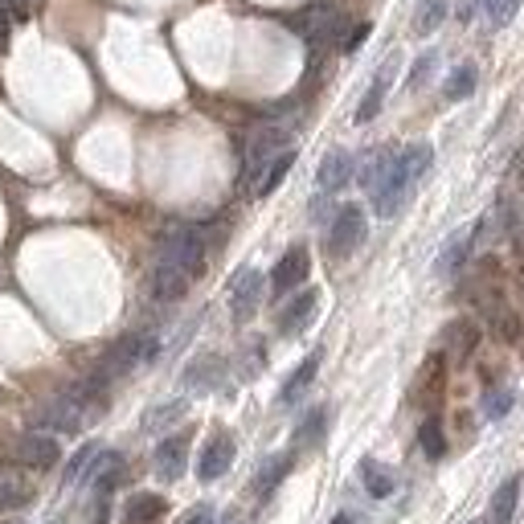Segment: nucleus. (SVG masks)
<instances>
[{"label":"nucleus","instance_id":"4","mask_svg":"<svg viewBox=\"0 0 524 524\" xmlns=\"http://www.w3.org/2000/svg\"><path fill=\"white\" fill-rule=\"evenodd\" d=\"M291 148V140H287V131L283 127H258L254 131V136L246 140V172H242V177L250 181V185H258V177H262V172H267V164L279 156V152H287Z\"/></svg>","mask_w":524,"mask_h":524},{"label":"nucleus","instance_id":"22","mask_svg":"<svg viewBox=\"0 0 524 524\" xmlns=\"http://www.w3.org/2000/svg\"><path fill=\"white\" fill-rule=\"evenodd\" d=\"M287 471H291V455H275V459H267L258 467V475H254V492L258 496H271L283 479H287Z\"/></svg>","mask_w":524,"mask_h":524},{"label":"nucleus","instance_id":"2","mask_svg":"<svg viewBox=\"0 0 524 524\" xmlns=\"http://www.w3.org/2000/svg\"><path fill=\"white\" fill-rule=\"evenodd\" d=\"M156 353H160V340H156V336H148V332H131V336H123L119 344L107 348V357H103V365H99L95 377H99V381L123 377V373H131L136 365H148Z\"/></svg>","mask_w":524,"mask_h":524},{"label":"nucleus","instance_id":"35","mask_svg":"<svg viewBox=\"0 0 524 524\" xmlns=\"http://www.w3.org/2000/svg\"><path fill=\"white\" fill-rule=\"evenodd\" d=\"M33 5H37V0H5V9H9L17 21H25V17L33 13Z\"/></svg>","mask_w":524,"mask_h":524},{"label":"nucleus","instance_id":"36","mask_svg":"<svg viewBox=\"0 0 524 524\" xmlns=\"http://www.w3.org/2000/svg\"><path fill=\"white\" fill-rule=\"evenodd\" d=\"M9 50V9L0 5V54Z\"/></svg>","mask_w":524,"mask_h":524},{"label":"nucleus","instance_id":"33","mask_svg":"<svg viewBox=\"0 0 524 524\" xmlns=\"http://www.w3.org/2000/svg\"><path fill=\"white\" fill-rule=\"evenodd\" d=\"M434 66H439V54H434V50H426V54H422V58L410 66V78H406V86H410V91H418V86H422V82L434 74Z\"/></svg>","mask_w":524,"mask_h":524},{"label":"nucleus","instance_id":"1","mask_svg":"<svg viewBox=\"0 0 524 524\" xmlns=\"http://www.w3.org/2000/svg\"><path fill=\"white\" fill-rule=\"evenodd\" d=\"M205 267V238L201 230L193 226H177L160 238V250H156V267H152V295L172 303L181 299L193 279L201 275Z\"/></svg>","mask_w":524,"mask_h":524},{"label":"nucleus","instance_id":"28","mask_svg":"<svg viewBox=\"0 0 524 524\" xmlns=\"http://www.w3.org/2000/svg\"><path fill=\"white\" fill-rule=\"evenodd\" d=\"M361 479H365V488H369V496H377V500H385L389 492H393V475L377 463V459H365V467H361Z\"/></svg>","mask_w":524,"mask_h":524},{"label":"nucleus","instance_id":"11","mask_svg":"<svg viewBox=\"0 0 524 524\" xmlns=\"http://www.w3.org/2000/svg\"><path fill=\"white\" fill-rule=\"evenodd\" d=\"M316 308H320V291H299L291 303H287V308L279 312V332L283 336H299L303 328H308L312 324V316H316Z\"/></svg>","mask_w":524,"mask_h":524},{"label":"nucleus","instance_id":"18","mask_svg":"<svg viewBox=\"0 0 524 524\" xmlns=\"http://www.w3.org/2000/svg\"><path fill=\"white\" fill-rule=\"evenodd\" d=\"M33 500V484L13 471V467H0V508H25Z\"/></svg>","mask_w":524,"mask_h":524},{"label":"nucleus","instance_id":"40","mask_svg":"<svg viewBox=\"0 0 524 524\" xmlns=\"http://www.w3.org/2000/svg\"><path fill=\"white\" fill-rule=\"evenodd\" d=\"M0 524H21V520H0Z\"/></svg>","mask_w":524,"mask_h":524},{"label":"nucleus","instance_id":"29","mask_svg":"<svg viewBox=\"0 0 524 524\" xmlns=\"http://www.w3.org/2000/svg\"><path fill=\"white\" fill-rule=\"evenodd\" d=\"M99 443H86V447H78V455L70 459V467H66V484H86V475H91V463L99 459Z\"/></svg>","mask_w":524,"mask_h":524},{"label":"nucleus","instance_id":"8","mask_svg":"<svg viewBox=\"0 0 524 524\" xmlns=\"http://www.w3.org/2000/svg\"><path fill=\"white\" fill-rule=\"evenodd\" d=\"M13 451H17V459H21L25 467H41V471H46V467H54V463L62 459V447H58V439H54V434H46V430L21 434Z\"/></svg>","mask_w":524,"mask_h":524},{"label":"nucleus","instance_id":"31","mask_svg":"<svg viewBox=\"0 0 524 524\" xmlns=\"http://www.w3.org/2000/svg\"><path fill=\"white\" fill-rule=\"evenodd\" d=\"M418 443H422V451H426V459H443V451H447V439H443V426L439 422H422V430H418Z\"/></svg>","mask_w":524,"mask_h":524},{"label":"nucleus","instance_id":"38","mask_svg":"<svg viewBox=\"0 0 524 524\" xmlns=\"http://www.w3.org/2000/svg\"><path fill=\"white\" fill-rule=\"evenodd\" d=\"M222 524H246V520H242V516H226Z\"/></svg>","mask_w":524,"mask_h":524},{"label":"nucleus","instance_id":"34","mask_svg":"<svg viewBox=\"0 0 524 524\" xmlns=\"http://www.w3.org/2000/svg\"><path fill=\"white\" fill-rule=\"evenodd\" d=\"M369 33H373V25H369V21H361V25L353 29V33H348V41H344V54H353V50L361 46V41H365Z\"/></svg>","mask_w":524,"mask_h":524},{"label":"nucleus","instance_id":"39","mask_svg":"<svg viewBox=\"0 0 524 524\" xmlns=\"http://www.w3.org/2000/svg\"><path fill=\"white\" fill-rule=\"evenodd\" d=\"M332 524H353V516H336V520H332Z\"/></svg>","mask_w":524,"mask_h":524},{"label":"nucleus","instance_id":"10","mask_svg":"<svg viewBox=\"0 0 524 524\" xmlns=\"http://www.w3.org/2000/svg\"><path fill=\"white\" fill-rule=\"evenodd\" d=\"M152 463H156V475H160V479H181V475H185V463H189V434H168V439L156 447Z\"/></svg>","mask_w":524,"mask_h":524},{"label":"nucleus","instance_id":"25","mask_svg":"<svg viewBox=\"0 0 524 524\" xmlns=\"http://www.w3.org/2000/svg\"><path fill=\"white\" fill-rule=\"evenodd\" d=\"M516 496H520V475H508L500 492L492 496V524H508L516 512Z\"/></svg>","mask_w":524,"mask_h":524},{"label":"nucleus","instance_id":"20","mask_svg":"<svg viewBox=\"0 0 524 524\" xmlns=\"http://www.w3.org/2000/svg\"><path fill=\"white\" fill-rule=\"evenodd\" d=\"M320 361H324V353H312L308 361H303V365H299V369L287 377V385L279 389V402H283V406H291V402L299 398V393H303V389H308V385L316 381V373H320Z\"/></svg>","mask_w":524,"mask_h":524},{"label":"nucleus","instance_id":"13","mask_svg":"<svg viewBox=\"0 0 524 524\" xmlns=\"http://www.w3.org/2000/svg\"><path fill=\"white\" fill-rule=\"evenodd\" d=\"M95 484L99 496H111L123 479H127V459L119 451H99V459L91 463V475H86Z\"/></svg>","mask_w":524,"mask_h":524},{"label":"nucleus","instance_id":"3","mask_svg":"<svg viewBox=\"0 0 524 524\" xmlns=\"http://www.w3.org/2000/svg\"><path fill=\"white\" fill-rule=\"evenodd\" d=\"M414 177H410V168L402 164V152H393V160H389V168L381 172V181L369 189V197H373V209H377V217H393L402 205H406V197L414 193Z\"/></svg>","mask_w":524,"mask_h":524},{"label":"nucleus","instance_id":"27","mask_svg":"<svg viewBox=\"0 0 524 524\" xmlns=\"http://www.w3.org/2000/svg\"><path fill=\"white\" fill-rule=\"evenodd\" d=\"M447 0H422V5H418V13H414V33L418 37H426V33H434V29H439L443 21H447Z\"/></svg>","mask_w":524,"mask_h":524},{"label":"nucleus","instance_id":"16","mask_svg":"<svg viewBox=\"0 0 524 524\" xmlns=\"http://www.w3.org/2000/svg\"><path fill=\"white\" fill-rule=\"evenodd\" d=\"M340 25H344V17H336V13H328V9H316V13H308V17L299 21L303 37L312 41V50H324V46H332V41L340 37Z\"/></svg>","mask_w":524,"mask_h":524},{"label":"nucleus","instance_id":"7","mask_svg":"<svg viewBox=\"0 0 524 524\" xmlns=\"http://www.w3.org/2000/svg\"><path fill=\"white\" fill-rule=\"evenodd\" d=\"M262 303V275L254 267H242L234 279H230V312L234 320H250Z\"/></svg>","mask_w":524,"mask_h":524},{"label":"nucleus","instance_id":"6","mask_svg":"<svg viewBox=\"0 0 524 524\" xmlns=\"http://www.w3.org/2000/svg\"><path fill=\"white\" fill-rule=\"evenodd\" d=\"M308 271H312L308 246H291V250L275 262V271H271V291H275V295H291L303 279H308Z\"/></svg>","mask_w":524,"mask_h":524},{"label":"nucleus","instance_id":"37","mask_svg":"<svg viewBox=\"0 0 524 524\" xmlns=\"http://www.w3.org/2000/svg\"><path fill=\"white\" fill-rule=\"evenodd\" d=\"M185 524H213V512H209V508H197V512L185 520Z\"/></svg>","mask_w":524,"mask_h":524},{"label":"nucleus","instance_id":"5","mask_svg":"<svg viewBox=\"0 0 524 524\" xmlns=\"http://www.w3.org/2000/svg\"><path fill=\"white\" fill-rule=\"evenodd\" d=\"M365 209L361 205H340L332 213V226H328V254L332 258H348L361 242H365Z\"/></svg>","mask_w":524,"mask_h":524},{"label":"nucleus","instance_id":"23","mask_svg":"<svg viewBox=\"0 0 524 524\" xmlns=\"http://www.w3.org/2000/svg\"><path fill=\"white\" fill-rule=\"evenodd\" d=\"M291 164H295V152L287 148V152H279L271 164H267V172L258 177V185H254V197H271L279 185H283V177L291 172Z\"/></svg>","mask_w":524,"mask_h":524},{"label":"nucleus","instance_id":"24","mask_svg":"<svg viewBox=\"0 0 524 524\" xmlns=\"http://www.w3.org/2000/svg\"><path fill=\"white\" fill-rule=\"evenodd\" d=\"M475 82H479V70H475L471 62H463V66H455V70L447 74L443 95H447L451 103H463V99H471V95H475Z\"/></svg>","mask_w":524,"mask_h":524},{"label":"nucleus","instance_id":"9","mask_svg":"<svg viewBox=\"0 0 524 524\" xmlns=\"http://www.w3.org/2000/svg\"><path fill=\"white\" fill-rule=\"evenodd\" d=\"M230 463H234V439L230 434H213L197 455V475L205 479V484H213V479H222L230 471Z\"/></svg>","mask_w":524,"mask_h":524},{"label":"nucleus","instance_id":"17","mask_svg":"<svg viewBox=\"0 0 524 524\" xmlns=\"http://www.w3.org/2000/svg\"><path fill=\"white\" fill-rule=\"evenodd\" d=\"M164 512H168L164 496H156V492H140V496H131V500H127V508H123V524H156Z\"/></svg>","mask_w":524,"mask_h":524},{"label":"nucleus","instance_id":"14","mask_svg":"<svg viewBox=\"0 0 524 524\" xmlns=\"http://www.w3.org/2000/svg\"><path fill=\"white\" fill-rule=\"evenodd\" d=\"M348 181H353V156H348L344 148H332V152L320 160L316 185H320V193H336V189H344Z\"/></svg>","mask_w":524,"mask_h":524},{"label":"nucleus","instance_id":"32","mask_svg":"<svg viewBox=\"0 0 524 524\" xmlns=\"http://www.w3.org/2000/svg\"><path fill=\"white\" fill-rule=\"evenodd\" d=\"M512 402H516V393H512V389H488V393H484V418L500 422V418L512 410Z\"/></svg>","mask_w":524,"mask_h":524},{"label":"nucleus","instance_id":"19","mask_svg":"<svg viewBox=\"0 0 524 524\" xmlns=\"http://www.w3.org/2000/svg\"><path fill=\"white\" fill-rule=\"evenodd\" d=\"M471 246H475V238H471V230H463V234H451V242L443 246V254H439V262H434V271H439L443 279L447 275H455L463 262H467V254H471Z\"/></svg>","mask_w":524,"mask_h":524},{"label":"nucleus","instance_id":"12","mask_svg":"<svg viewBox=\"0 0 524 524\" xmlns=\"http://www.w3.org/2000/svg\"><path fill=\"white\" fill-rule=\"evenodd\" d=\"M393 74H398V58H385V62H381V70H377V74H373V82H369V91H365L361 107H357V123L377 119V111L385 107L389 86H393Z\"/></svg>","mask_w":524,"mask_h":524},{"label":"nucleus","instance_id":"26","mask_svg":"<svg viewBox=\"0 0 524 524\" xmlns=\"http://www.w3.org/2000/svg\"><path fill=\"white\" fill-rule=\"evenodd\" d=\"M324 430H328V410L316 406V410L303 414V422H299V430H295V443H299V447H320Z\"/></svg>","mask_w":524,"mask_h":524},{"label":"nucleus","instance_id":"15","mask_svg":"<svg viewBox=\"0 0 524 524\" xmlns=\"http://www.w3.org/2000/svg\"><path fill=\"white\" fill-rule=\"evenodd\" d=\"M222 377H226V361L217 357V353H201V357L189 361V369H185V385L197 389V393L217 389V385H222Z\"/></svg>","mask_w":524,"mask_h":524},{"label":"nucleus","instance_id":"21","mask_svg":"<svg viewBox=\"0 0 524 524\" xmlns=\"http://www.w3.org/2000/svg\"><path fill=\"white\" fill-rule=\"evenodd\" d=\"M185 418V402L181 398H172V402H160V406H152L148 414H144V434H164V430H172Z\"/></svg>","mask_w":524,"mask_h":524},{"label":"nucleus","instance_id":"30","mask_svg":"<svg viewBox=\"0 0 524 524\" xmlns=\"http://www.w3.org/2000/svg\"><path fill=\"white\" fill-rule=\"evenodd\" d=\"M520 5H524V0H479V9H484L488 25H496V29H504L520 13Z\"/></svg>","mask_w":524,"mask_h":524}]
</instances>
